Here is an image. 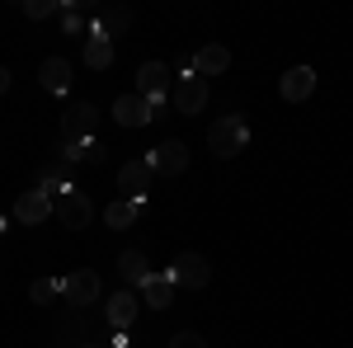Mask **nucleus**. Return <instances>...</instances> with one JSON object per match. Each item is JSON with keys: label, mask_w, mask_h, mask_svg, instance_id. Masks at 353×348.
I'll return each mask as SVG.
<instances>
[{"label": "nucleus", "mask_w": 353, "mask_h": 348, "mask_svg": "<svg viewBox=\"0 0 353 348\" xmlns=\"http://www.w3.org/2000/svg\"><path fill=\"white\" fill-rule=\"evenodd\" d=\"M170 99H174V108H179L184 118L203 113V104H208V81H203V76H193V61H189V71L179 76V85L170 90Z\"/></svg>", "instance_id": "5"}, {"label": "nucleus", "mask_w": 353, "mask_h": 348, "mask_svg": "<svg viewBox=\"0 0 353 348\" xmlns=\"http://www.w3.org/2000/svg\"><path fill=\"white\" fill-rule=\"evenodd\" d=\"M5 90H10V71L0 66V94H5Z\"/></svg>", "instance_id": "25"}, {"label": "nucleus", "mask_w": 353, "mask_h": 348, "mask_svg": "<svg viewBox=\"0 0 353 348\" xmlns=\"http://www.w3.org/2000/svg\"><path fill=\"white\" fill-rule=\"evenodd\" d=\"M38 85H43L48 94H66V90H71V61H66V57H48V61L38 66Z\"/></svg>", "instance_id": "15"}, {"label": "nucleus", "mask_w": 353, "mask_h": 348, "mask_svg": "<svg viewBox=\"0 0 353 348\" xmlns=\"http://www.w3.org/2000/svg\"><path fill=\"white\" fill-rule=\"evenodd\" d=\"M52 216L61 221V226L81 231V226H90V216H94V203L85 198L81 188H61V193L52 198Z\"/></svg>", "instance_id": "4"}, {"label": "nucleus", "mask_w": 353, "mask_h": 348, "mask_svg": "<svg viewBox=\"0 0 353 348\" xmlns=\"http://www.w3.org/2000/svg\"><path fill=\"white\" fill-rule=\"evenodd\" d=\"M94 127H99L94 104L66 108V118H61V146H66V151H85V146H94Z\"/></svg>", "instance_id": "2"}, {"label": "nucleus", "mask_w": 353, "mask_h": 348, "mask_svg": "<svg viewBox=\"0 0 353 348\" xmlns=\"http://www.w3.org/2000/svg\"><path fill=\"white\" fill-rule=\"evenodd\" d=\"M137 311H141V296H137V292H128V287H123L118 296H109V306H104V316H109V325H113V329H132Z\"/></svg>", "instance_id": "14"}, {"label": "nucleus", "mask_w": 353, "mask_h": 348, "mask_svg": "<svg viewBox=\"0 0 353 348\" xmlns=\"http://www.w3.org/2000/svg\"><path fill=\"white\" fill-rule=\"evenodd\" d=\"M48 216H52V193L24 188V193L14 198V221H19V226H43Z\"/></svg>", "instance_id": "7"}, {"label": "nucleus", "mask_w": 353, "mask_h": 348, "mask_svg": "<svg viewBox=\"0 0 353 348\" xmlns=\"http://www.w3.org/2000/svg\"><path fill=\"white\" fill-rule=\"evenodd\" d=\"M141 306H151V311H165V306H174V278L170 273H151L141 287Z\"/></svg>", "instance_id": "12"}, {"label": "nucleus", "mask_w": 353, "mask_h": 348, "mask_svg": "<svg viewBox=\"0 0 353 348\" xmlns=\"http://www.w3.org/2000/svg\"><path fill=\"white\" fill-rule=\"evenodd\" d=\"M118 188H123V198H132V203H146V188H151V165L141 161H128L118 170Z\"/></svg>", "instance_id": "11"}, {"label": "nucleus", "mask_w": 353, "mask_h": 348, "mask_svg": "<svg viewBox=\"0 0 353 348\" xmlns=\"http://www.w3.org/2000/svg\"><path fill=\"white\" fill-rule=\"evenodd\" d=\"M61 296H66L76 311H85L90 301H99V273H94V268H76L71 278H61Z\"/></svg>", "instance_id": "8"}, {"label": "nucleus", "mask_w": 353, "mask_h": 348, "mask_svg": "<svg viewBox=\"0 0 353 348\" xmlns=\"http://www.w3.org/2000/svg\"><path fill=\"white\" fill-rule=\"evenodd\" d=\"M85 61H90V71H109L113 66V38L109 33L90 28V38H85Z\"/></svg>", "instance_id": "16"}, {"label": "nucleus", "mask_w": 353, "mask_h": 348, "mask_svg": "<svg viewBox=\"0 0 353 348\" xmlns=\"http://www.w3.org/2000/svg\"><path fill=\"white\" fill-rule=\"evenodd\" d=\"M118 273H123V283H128V287H141V283L151 278V268H146V254H141V249H128V254H118Z\"/></svg>", "instance_id": "18"}, {"label": "nucleus", "mask_w": 353, "mask_h": 348, "mask_svg": "<svg viewBox=\"0 0 353 348\" xmlns=\"http://www.w3.org/2000/svg\"><path fill=\"white\" fill-rule=\"evenodd\" d=\"M61 28H66L71 38H90L94 19H90V10H85V5H61Z\"/></svg>", "instance_id": "20"}, {"label": "nucleus", "mask_w": 353, "mask_h": 348, "mask_svg": "<svg viewBox=\"0 0 353 348\" xmlns=\"http://www.w3.org/2000/svg\"><path fill=\"white\" fill-rule=\"evenodd\" d=\"M5 226H10V221H5V216H0V231H5Z\"/></svg>", "instance_id": "27"}, {"label": "nucleus", "mask_w": 353, "mask_h": 348, "mask_svg": "<svg viewBox=\"0 0 353 348\" xmlns=\"http://www.w3.org/2000/svg\"><path fill=\"white\" fill-rule=\"evenodd\" d=\"M245 146H250V123H245L241 113H226V118H217V123L208 127V151H212L217 161L241 156Z\"/></svg>", "instance_id": "1"}, {"label": "nucleus", "mask_w": 353, "mask_h": 348, "mask_svg": "<svg viewBox=\"0 0 353 348\" xmlns=\"http://www.w3.org/2000/svg\"><path fill=\"white\" fill-rule=\"evenodd\" d=\"M24 14L28 19H48V14H61L57 0H24Z\"/></svg>", "instance_id": "22"}, {"label": "nucleus", "mask_w": 353, "mask_h": 348, "mask_svg": "<svg viewBox=\"0 0 353 348\" xmlns=\"http://www.w3.org/2000/svg\"><path fill=\"white\" fill-rule=\"evenodd\" d=\"M137 216H141V203H132V198H118V203H109V207H104V221H109L113 231H128Z\"/></svg>", "instance_id": "19"}, {"label": "nucleus", "mask_w": 353, "mask_h": 348, "mask_svg": "<svg viewBox=\"0 0 353 348\" xmlns=\"http://www.w3.org/2000/svg\"><path fill=\"white\" fill-rule=\"evenodd\" d=\"M128 334H132V329H118V334H113V344H109V348H128V344H132Z\"/></svg>", "instance_id": "24"}, {"label": "nucleus", "mask_w": 353, "mask_h": 348, "mask_svg": "<svg viewBox=\"0 0 353 348\" xmlns=\"http://www.w3.org/2000/svg\"><path fill=\"white\" fill-rule=\"evenodd\" d=\"M170 278H174V287H208V278H212V264H208L198 249H184V254L170 264Z\"/></svg>", "instance_id": "6"}, {"label": "nucleus", "mask_w": 353, "mask_h": 348, "mask_svg": "<svg viewBox=\"0 0 353 348\" xmlns=\"http://www.w3.org/2000/svg\"><path fill=\"white\" fill-rule=\"evenodd\" d=\"M170 348H208V339H203L198 329H179V334L170 339Z\"/></svg>", "instance_id": "23"}, {"label": "nucleus", "mask_w": 353, "mask_h": 348, "mask_svg": "<svg viewBox=\"0 0 353 348\" xmlns=\"http://www.w3.org/2000/svg\"><path fill=\"white\" fill-rule=\"evenodd\" d=\"M137 94L151 99V104H165V94H170V66L165 61H146L137 71Z\"/></svg>", "instance_id": "9"}, {"label": "nucleus", "mask_w": 353, "mask_h": 348, "mask_svg": "<svg viewBox=\"0 0 353 348\" xmlns=\"http://www.w3.org/2000/svg\"><path fill=\"white\" fill-rule=\"evenodd\" d=\"M278 90H283V99H288V104H301V99H311V94H316V71H311V66H292V71L278 81Z\"/></svg>", "instance_id": "13"}, {"label": "nucleus", "mask_w": 353, "mask_h": 348, "mask_svg": "<svg viewBox=\"0 0 353 348\" xmlns=\"http://www.w3.org/2000/svg\"><path fill=\"white\" fill-rule=\"evenodd\" d=\"M81 348H109V344H94V339H90V344H81Z\"/></svg>", "instance_id": "26"}, {"label": "nucleus", "mask_w": 353, "mask_h": 348, "mask_svg": "<svg viewBox=\"0 0 353 348\" xmlns=\"http://www.w3.org/2000/svg\"><path fill=\"white\" fill-rule=\"evenodd\" d=\"M141 161L151 165V174H165V179H174V174H184V170H189V146H184L179 136H170V141H161V146H151Z\"/></svg>", "instance_id": "3"}, {"label": "nucleus", "mask_w": 353, "mask_h": 348, "mask_svg": "<svg viewBox=\"0 0 353 348\" xmlns=\"http://www.w3.org/2000/svg\"><path fill=\"white\" fill-rule=\"evenodd\" d=\"M113 118H118L123 127H146V123L156 118V104L141 99V94H118V99H113Z\"/></svg>", "instance_id": "10"}, {"label": "nucleus", "mask_w": 353, "mask_h": 348, "mask_svg": "<svg viewBox=\"0 0 353 348\" xmlns=\"http://www.w3.org/2000/svg\"><path fill=\"white\" fill-rule=\"evenodd\" d=\"M52 296H61V283H57V278H33V287H28V301L48 306Z\"/></svg>", "instance_id": "21"}, {"label": "nucleus", "mask_w": 353, "mask_h": 348, "mask_svg": "<svg viewBox=\"0 0 353 348\" xmlns=\"http://www.w3.org/2000/svg\"><path fill=\"white\" fill-rule=\"evenodd\" d=\"M226 66H231V52H226L221 43H208L203 52L193 57V76H203V81H208V76H221Z\"/></svg>", "instance_id": "17"}]
</instances>
